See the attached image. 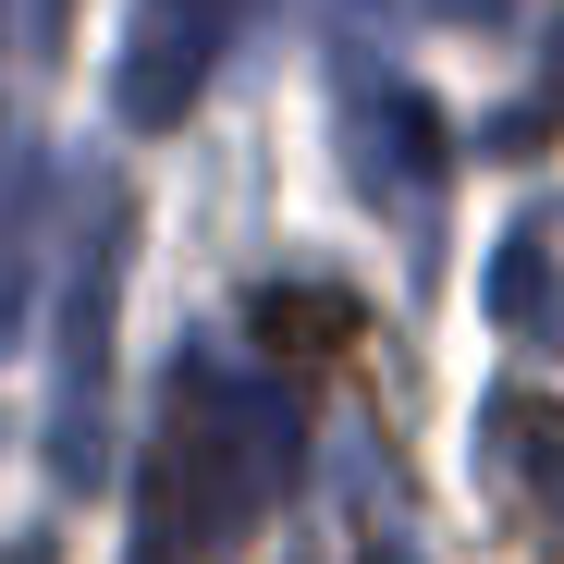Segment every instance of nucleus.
Here are the masks:
<instances>
[{
	"label": "nucleus",
	"instance_id": "nucleus-5",
	"mask_svg": "<svg viewBox=\"0 0 564 564\" xmlns=\"http://www.w3.org/2000/svg\"><path fill=\"white\" fill-rule=\"evenodd\" d=\"M479 442H491V479H503V503L528 516V540L564 552V405H552V393H491Z\"/></svg>",
	"mask_w": 564,
	"mask_h": 564
},
{
	"label": "nucleus",
	"instance_id": "nucleus-2",
	"mask_svg": "<svg viewBox=\"0 0 564 564\" xmlns=\"http://www.w3.org/2000/svg\"><path fill=\"white\" fill-rule=\"evenodd\" d=\"M123 246H135V209L111 184H86L74 270H62V356H50V479L62 491L111 479V295H123Z\"/></svg>",
	"mask_w": 564,
	"mask_h": 564
},
{
	"label": "nucleus",
	"instance_id": "nucleus-1",
	"mask_svg": "<svg viewBox=\"0 0 564 564\" xmlns=\"http://www.w3.org/2000/svg\"><path fill=\"white\" fill-rule=\"evenodd\" d=\"M307 417L282 405L270 381H221L209 356H172L160 417L135 442V540L123 564H234L270 503L295 491Z\"/></svg>",
	"mask_w": 564,
	"mask_h": 564
},
{
	"label": "nucleus",
	"instance_id": "nucleus-7",
	"mask_svg": "<svg viewBox=\"0 0 564 564\" xmlns=\"http://www.w3.org/2000/svg\"><path fill=\"white\" fill-rule=\"evenodd\" d=\"M246 332H258V356H282V368H332V356H356V295H332V282H270V295H246Z\"/></svg>",
	"mask_w": 564,
	"mask_h": 564
},
{
	"label": "nucleus",
	"instance_id": "nucleus-9",
	"mask_svg": "<svg viewBox=\"0 0 564 564\" xmlns=\"http://www.w3.org/2000/svg\"><path fill=\"white\" fill-rule=\"evenodd\" d=\"M540 74H552V99H564V13L540 25Z\"/></svg>",
	"mask_w": 564,
	"mask_h": 564
},
{
	"label": "nucleus",
	"instance_id": "nucleus-6",
	"mask_svg": "<svg viewBox=\"0 0 564 564\" xmlns=\"http://www.w3.org/2000/svg\"><path fill=\"white\" fill-rule=\"evenodd\" d=\"M37 221H50V148H37V135H13V148H0V344H25Z\"/></svg>",
	"mask_w": 564,
	"mask_h": 564
},
{
	"label": "nucleus",
	"instance_id": "nucleus-10",
	"mask_svg": "<svg viewBox=\"0 0 564 564\" xmlns=\"http://www.w3.org/2000/svg\"><path fill=\"white\" fill-rule=\"evenodd\" d=\"M37 50H62V0H37Z\"/></svg>",
	"mask_w": 564,
	"mask_h": 564
},
{
	"label": "nucleus",
	"instance_id": "nucleus-4",
	"mask_svg": "<svg viewBox=\"0 0 564 564\" xmlns=\"http://www.w3.org/2000/svg\"><path fill=\"white\" fill-rule=\"evenodd\" d=\"M234 13H246V0H135V13H123V62H111L123 135H172L184 111L209 99V74L234 50Z\"/></svg>",
	"mask_w": 564,
	"mask_h": 564
},
{
	"label": "nucleus",
	"instance_id": "nucleus-8",
	"mask_svg": "<svg viewBox=\"0 0 564 564\" xmlns=\"http://www.w3.org/2000/svg\"><path fill=\"white\" fill-rule=\"evenodd\" d=\"M491 319L503 332H528L540 356L564 344V282H552V234L528 221V234H503V258H491Z\"/></svg>",
	"mask_w": 564,
	"mask_h": 564
},
{
	"label": "nucleus",
	"instance_id": "nucleus-3",
	"mask_svg": "<svg viewBox=\"0 0 564 564\" xmlns=\"http://www.w3.org/2000/svg\"><path fill=\"white\" fill-rule=\"evenodd\" d=\"M332 135H344V172L356 197L381 209L405 246L442 234V123L405 74H381L368 50H332Z\"/></svg>",
	"mask_w": 564,
	"mask_h": 564
}]
</instances>
